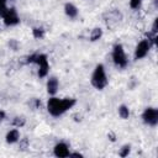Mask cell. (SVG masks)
<instances>
[{
    "mask_svg": "<svg viewBox=\"0 0 158 158\" xmlns=\"http://www.w3.org/2000/svg\"><path fill=\"white\" fill-rule=\"evenodd\" d=\"M25 118L23 117H15L14 118V121H12V125L14 126H16V127H22L23 125H25Z\"/></svg>",
    "mask_w": 158,
    "mask_h": 158,
    "instance_id": "obj_15",
    "label": "cell"
},
{
    "mask_svg": "<svg viewBox=\"0 0 158 158\" xmlns=\"http://www.w3.org/2000/svg\"><path fill=\"white\" fill-rule=\"evenodd\" d=\"M28 63H37L40 69H38V77L40 78H44L48 74L49 70V64H48V59L46 54H32L27 58Z\"/></svg>",
    "mask_w": 158,
    "mask_h": 158,
    "instance_id": "obj_3",
    "label": "cell"
},
{
    "mask_svg": "<svg viewBox=\"0 0 158 158\" xmlns=\"http://www.w3.org/2000/svg\"><path fill=\"white\" fill-rule=\"evenodd\" d=\"M90 81H91V85L98 90H102L107 85V77H106L105 68L102 64H98L95 67Z\"/></svg>",
    "mask_w": 158,
    "mask_h": 158,
    "instance_id": "obj_2",
    "label": "cell"
},
{
    "mask_svg": "<svg viewBox=\"0 0 158 158\" xmlns=\"http://www.w3.org/2000/svg\"><path fill=\"white\" fill-rule=\"evenodd\" d=\"M149 48H151V42L148 40H142L137 47H136V51H135V59L138 60V59H142L144 58L148 52H149Z\"/></svg>",
    "mask_w": 158,
    "mask_h": 158,
    "instance_id": "obj_6",
    "label": "cell"
},
{
    "mask_svg": "<svg viewBox=\"0 0 158 158\" xmlns=\"http://www.w3.org/2000/svg\"><path fill=\"white\" fill-rule=\"evenodd\" d=\"M19 138H20V133L17 130H11L6 135V142L7 143H15L19 141Z\"/></svg>",
    "mask_w": 158,
    "mask_h": 158,
    "instance_id": "obj_11",
    "label": "cell"
},
{
    "mask_svg": "<svg viewBox=\"0 0 158 158\" xmlns=\"http://www.w3.org/2000/svg\"><path fill=\"white\" fill-rule=\"evenodd\" d=\"M54 154L57 157H60V158H64V157H69V149H68V146L64 143V142H59L54 146Z\"/></svg>",
    "mask_w": 158,
    "mask_h": 158,
    "instance_id": "obj_8",
    "label": "cell"
},
{
    "mask_svg": "<svg viewBox=\"0 0 158 158\" xmlns=\"http://www.w3.org/2000/svg\"><path fill=\"white\" fill-rule=\"evenodd\" d=\"M130 151H131V147L128 146V144H125L121 149H120V157H126V156H128V153H130Z\"/></svg>",
    "mask_w": 158,
    "mask_h": 158,
    "instance_id": "obj_16",
    "label": "cell"
},
{
    "mask_svg": "<svg viewBox=\"0 0 158 158\" xmlns=\"http://www.w3.org/2000/svg\"><path fill=\"white\" fill-rule=\"evenodd\" d=\"M57 90H58V79L52 77L47 81V91L49 95H54L57 93Z\"/></svg>",
    "mask_w": 158,
    "mask_h": 158,
    "instance_id": "obj_9",
    "label": "cell"
},
{
    "mask_svg": "<svg viewBox=\"0 0 158 158\" xmlns=\"http://www.w3.org/2000/svg\"><path fill=\"white\" fill-rule=\"evenodd\" d=\"M118 115H120L121 118H123V120L128 118V116H130V110H128V107H127L126 105H121V106L118 107Z\"/></svg>",
    "mask_w": 158,
    "mask_h": 158,
    "instance_id": "obj_13",
    "label": "cell"
},
{
    "mask_svg": "<svg viewBox=\"0 0 158 158\" xmlns=\"http://www.w3.org/2000/svg\"><path fill=\"white\" fill-rule=\"evenodd\" d=\"M112 59H114V63L117 68H126L127 67V63H128V59L126 57V53L123 51V47L122 44L120 43H116L114 46V49H112Z\"/></svg>",
    "mask_w": 158,
    "mask_h": 158,
    "instance_id": "obj_4",
    "label": "cell"
},
{
    "mask_svg": "<svg viewBox=\"0 0 158 158\" xmlns=\"http://www.w3.org/2000/svg\"><path fill=\"white\" fill-rule=\"evenodd\" d=\"M157 25H158V19H156V20H154L153 26H152V33H153V35H156V33H157V31H158V30H157Z\"/></svg>",
    "mask_w": 158,
    "mask_h": 158,
    "instance_id": "obj_19",
    "label": "cell"
},
{
    "mask_svg": "<svg viewBox=\"0 0 158 158\" xmlns=\"http://www.w3.org/2000/svg\"><path fill=\"white\" fill-rule=\"evenodd\" d=\"M143 122L149 126H156L158 123V110L154 107H147L142 114Z\"/></svg>",
    "mask_w": 158,
    "mask_h": 158,
    "instance_id": "obj_5",
    "label": "cell"
},
{
    "mask_svg": "<svg viewBox=\"0 0 158 158\" xmlns=\"http://www.w3.org/2000/svg\"><path fill=\"white\" fill-rule=\"evenodd\" d=\"M2 19H4V23L6 26H15V25H17L20 22L19 15H17V12H16V10L14 7L7 9V11L2 16Z\"/></svg>",
    "mask_w": 158,
    "mask_h": 158,
    "instance_id": "obj_7",
    "label": "cell"
},
{
    "mask_svg": "<svg viewBox=\"0 0 158 158\" xmlns=\"http://www.w3.org/2000/svg\"><path fill=\"white\" fill-rule=\"evenodd\" d=\"M102 36V30L101 28H99V27H96V28H94L93 31H91V35H90V41H98L100 37Z\"/></svg>",
    "mask_w": 158,
    "mask_h": 158,
    "instance_id": "obj_12",
    "label": "cell"
},
{
    "mask_svg": "<svg viewBox=\"0 0 158 158\" xmlns=\"http://www.w3.org/2000/svg\"><path fill=\"white\" fill-rule=\"evenodd\" d=\"M64 12L65 15L69 17V19H75L78 16V9L75 5L70 4V2H67L65 6H64Z\"/></svg>",
    "mask_w": 158,
    "mask_h": 158,
    "instance_id": "obj_10",
    "label": "cell"
},
{
    "mask_svg": "<svg viewBox=\"0 0 158 158\" xmlns=\"http://www.w3.org/2000/svg\"><path fill=\"white\" fill-rule=\"evenodd\" d=\"M32 35H33V37L35 38H42L43 36H44V30L43 28H38V27H36V28H33L32 30Z\"/></svg>",
    "mask_w": 158,
    "mask_h": 158,
    "instance_id": "obj_14",
    "label": "cell"
},
{
    "mask_svg": "<svg viewBox=\"0 0 158 158\" xmlns=\"http://www.w3.org/2000/svg\"><path fill=\"white\" fill-rule=\"evenodd\" d=\"M74 105H75V99L72 98H65V99L51 98L47 102V110L52 116L58 117L63 115L67 110L72 109Z\"/></svg>",
    "mask_w": 158,
    "mask_h": 158,
    "instance_id": "obj_1",
    "label": "cell"
},
{
    "mask_svg": "<svg viewBox=\"0 0 158 158\" xmlns=\"http://www.w3.org/2000/svg\"><path fill=\"white\" fill-rule=\"evenodd\" d=\"M107 136H109V138H110V139H111V141H115V135H114V133H112V132H110V133H109V135H107Z\"/></svg>",
    "mask_w": 158,
    "mask_h": 158,
    "instance_id": "obj_22",
    "label": "cell"
},
{
    "mask_svg": "<svg viewBox=\"0 0 158 158\" xmlns=\"http://www.w3.org/2000/svg\"><path fill=\"white\" fill-rule=\"evenodd\" d=\"M27 143H28V141H27V138H23L21 142H20V147H22V149H25L26 147H27Z\"/></svg>",
    "mask_w": 158,
    "mask_h": 158,
    "instance_id": "obj_20",
    "label": "cell"
},
{
    "mask_svg": "<svg viewBox=\"0 0 158 158\" xmlns=\"http://www.w3.org/2000/svg\"><path fill=\"white\" fill-rule=\"evenodd\" d=\"M6 1H7V0H0V16H1V17H2V16L5 15V12L7 11Z\"/></svg>",
    "mask_w": 158,
    "mask_h": 158,
    "instance_id": "obj_17",
    "label": "cell"
},
{
    "mask_svg": "<svg viewBox=\"0 0 158 158\" xmlns=\"http://www.w3.org/2000/svg\"><path fill=\"white\" fill-rule=\"evenodd\" d=\"M5 118V111H2V110H0V122L2 121Z\"/></svg>",
    "mask_w": 158,
    "mask_h": 158,
    "instance_id": "obj_21",
    "label": "cell"
},
{
    "mask_svg": "<svg viewBox=\"0 0 158 158\" xmlns=\"http://www.w3.org/2000/svg\"><path fill=\"white\" fill-rule=\"evenodd\" d=\"M142 0H130V6L131 9H138L141 6Z\"/></svg>",
    "mask_w": 158,
    "mask_h": 158,
    "instance_id": "obj_18",
    "label": "cell"
},
{
    "mask_svg": "<svg viewBox=\"0 0 158 158\" xmlns=\"http://www.w3.org/2000/svg\"><path fill=\"white\" fill-rule=\"evenodd\" d=\"M69 156H72V157H83V154H80V153H72Z\"/></svg>",
    "mask_w": 158,
    "mask_h": 158,
    "instance_id": "obj_23",
    "label": "cell"
}]
</instances>
